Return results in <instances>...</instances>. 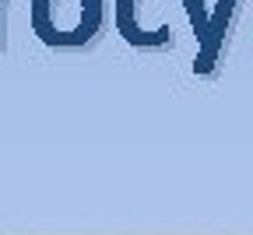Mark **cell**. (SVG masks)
<instances>
[{"instance_id": "1", "label": "cell", "mask_w": 253, "mask_h": 235, "mask_svg": "<svg viewBox=\"0 0 253 235\" xmlns=\"http://www.w3.org/2000/svg\"><path fill=\"white\" fill-rule=\"evenodd\" d=\"M102 21V0H32V28L46 46H84Z\"/></svg>"}]
</instances>
